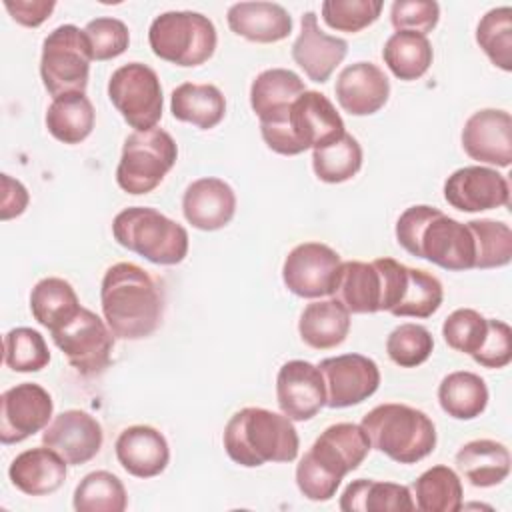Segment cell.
<instances>
[{
	"label": "cell",
	"instance_id": "cell-1",
	"mask_svg": "<svg viewBox=\"0 0 512 512\" xmlns=\"http://www.w3.org/2000/svg\"><path fill=\"white\" fill-rule=\"evenodd\" d=\"M102 316L116 338H148L162 322L164 294L158 282L134 262L112 264L100 284Z\"/></svg>",
	"mask_w": 512,
	"mask_h": 512
},
{
	"label": "cell",
	"instance_id": "cell-2",
	"mask_svg": "<svg viewBox=\"0 0 512 512\" xmlns=\"http://www.w3.org/2000/svg\"><path fill=\"white\" fill-rule=\"evenodd\" d=\"M396 240L408 254L444 270L464 272L474 268L476 248L468 224L434 206L416 204L406 208L396 222Z\"/></svg>",
	"mask_w": 512,
	"mask_h": 512
},
{
	"label": "cell",
	"instance_id": "cell-3",
	"mask_svg": "<svg viewBox=\"0 0 512 512\" xmlns=\"http://www.w3.org/2000/svg\"><path fill=\"white\" fill-rule=\"evenodd\" d=\"M370 448L362 426L352 422L328 426L296 466L298 490L312 502L330 500L344 476L364 462Z\"/></svg>",
	"mask_w": 512,
	"mask_h": 512
},
{
	"label": "cell",
	"instance_id": "cell-4",
	"mask_svg": "<svg viewBox=\"0 0 512 512\" xmlns=\"http://www.w3.org/2000/svg\"><path fill=\"white\" fill-rule=\"evenodd\" d=\"M224 450L244 468L268 462H292L298 456L300 438L286 414L248 406L230 416L224 428Z\"/></svg>",
	"mask_w": 512,
	"mask_h": 512
},
{
	"label": "cell",
	"instance_id": "cell-5",
	"mask_svg": "<svg viewBox=\"0 0 512 512\" xmlns=\"http://www.w3.org/2000/svg\"><path fill=\"white\" fill-rule=\"evenodd\" d=\"M344 120L334 104L316 90H304L284 118L260 124L266 146L282 156H296L308 148L328 146L344 136Z\"/></svg>",
	"mask_w": 512,
	"mask_h": 512
},
{
	"label": "cell",
	"instance_id": "cell-6",
	"mask_svg": "<svg viewBox=\"0 0 512 512\" xmlns=\"http://www.w3.org/2000/svg\"><path fill=\"white\" fill-rule=\"evenodd\" d=\"M372 448L398 464H416L436 448V426L430 416L406 404H378L360 422Z\"/></svg>",
	"mask_w": 512,
	"mask_h": 512
},
{
	"label": "cell",
	"instance_id": "cell-7",
	"mask_svg": "<svg viewBox=\"0 0 512 512\" xmlns=\"http://www.w3.org/2000/svg\"><path fill=\"white\" fill-rule=\"evenodd\" d=\"M114 240L150 260L152 264L174 266L188 254V232L176 220L148 206H130L112 220Z\"/></svg>",
	"mask_w": 512,
	"mask_h": 512
},
{
	"label": "cell",
	"instance_id": "cell-8",
	"mask_svg": "<svg viewBox=\"0 0 512 512\" xmlns=\"http://www.w3.org/2000/svg\"><path fill=\"white\" fill-rule=\"evenodd\" d=\"M148 42L158 58L190 68L212 58L218 36L208 16L192 10H170L152 20Z\"/></svg>",
	"mask_w": 512,
	"mask_h": 512
},
{
	"label": "cell",
	"instance_id": "cell-9",
	"mask_svg": "<svg viewBox=\"0 0 512 512\" xmlns=\"http://www.w3.org/2000/svg\"><path fill=\"white\" fill-rule=\"evenodd\" d=\"M176 158L178 146L166 130H134L124 140L116 182L128 194H148L172 170Z\"/></svg>",
	"mask_w": 512,
	"mask_h": 512
},
{
	"label": "cell",
	"instance_id": "cell-10",
	"mask_svg": "<svg viewBox=\"0 0 512 512\" xmlns=\"http://www.w3.org/2000/svg\"><path fill=\"white\" fill-rule=\"evenodd\" d=\"M92 52L84 30L74 24L54 28L42 42L40 78L52 98L84 92L88 86Z\"/></svg>",
	"mask_w": 512,
	"mask_h": 512
},
{
	"label": "cell",
	"instance_id": "cell-11",
	"mask_svg": "<svg viewBox=\"0 0 512 512\" xmlns=\"http://www.w3.org/2000/svg\"><path fill=\"white\" fill-rule=\"evenodd\" d=\"M374 264L382 278L380 312H390L392 316L428 318L440 308L444 288L434 274L420 268H410L394 258H376Z\"/></svg>",
	"mask_w": 512,
	"mask_h": 512
},
{
	"label": "cell",
	"instance_id": "cell-12",
	"mask_svg": "<svg viewBox=\"0 0 512 512\" xmlns=\"http://www.w3.org/2000/svg\"><path fill=\"white\" fill-rule=\"evenodd\" d=\"M108 98L134 130L156 128L162 118L164 98L160 78L142 62H128L112 72Z\"/></svg>",
	"mask_w": 512,
	"mask_h": 512
},
{
	"label": "cell",
	"instance_id": "cell-13",
	"mask_svg": "<svg viewBox=\"0 0 512 512\" xmlns=\"http://www.w3.org/2000/svg\"><path fill=\"white\" fill-rule=\"evenodd\" d=\"M50 334L70 366L82 376H96L108 368L116 336L106 320L92 310L80 308L72 320Z\"/></svg>",
	"mask_w": 512,
	"mask_h": 512
},
{
	"label": "cell",
	"instance_id": "cell-14",
	"mask_svg": "<svg viewBox=\"0 0 512 512\" xmlns=\"http://www.w3.org/2000/svg\"><path fill=\"white\" fill-rule=\"evenodd\" d=\"M340 264V254L328 244L302 242L284 258L282 280L300 298L332 296Z\"/></svg>",
	"mask_w": 512,
	"mask_h": 512
},
{
	"label": "cell",
	"instance_id": "cell-15",
	"mask_svg": "<svg viewBox=\"0 0 512 512\" xmlns=\"http://www.w3.org/2000/svg\"><path fill=\"white\" fill-rule=\"evenodd\" d=\"M54 402L48 390L22 382L0 396V442L18 444L44 430L52 418Z\"/></svg>",
	"mask_w": 512,
	"mask_h": 512
},
{
	"label": "cell",
	"instance_id": "cell-16",
	"mask_svg": "<svg viewBox=\"0 0 512 512\" xmlns=\"http://www.w3.org/2000/svg\"><path fill=\"white\" fill-rule=\"evenodd\" d=\"M328 408H348L368 400L380 386L378 364L362 354H340L318 364Z\"/></svg>",
	"mask_w": 512,
	"mask_h": 512
},
{
	"label": "cell",
	"instance_id": "cell-17",
	"mask_svg": "<svg viewBox=\"0 0 512 512\" xmlns=\"http://www.w3.org/2000/svg\"><path fill=\"white\" fill-rule=\"evenodd\" d=\"M444 200L460 212H482L508 206V180L494 168L464 166L454 170L444 182Z\"/></svg>",
	"mask_w": 512,
	"mask_h": 512
},
{
	"label": "cell",
	"instance_id": "cell-18",
	"mask_svg": "<svg viewBox=\"0 0 512 512\" xmlns=\"http://www.w3.org/2000/svg\"><path fill=\"white\" fill-rule=\"evenodd\" d=\"M276 400L290 420L304 422L326 406L324 378L318 366L306 360H288L276 376Z\"/></svg>",
	"mask_w": 512,
	"mask_h": 512
},
{
	"label": "cell",
	"instance_id": "cell-19",
	"mask_svg": "<svg viewBox=\"0 0 512 512\" xmlns=\"http://www.w3.org/2000/svg\"><path fill=\"white\" fill-rule=\"evenodd\" d=\"M464 152L480 162L508 168L512 162V116L506 110H476L462 128Z\"/></svg>",
	"mask_w": 512,
	"mask_h": 512
},
{
	"label": "cell",
	"instance_id": "cell-20",
	"mask_svg": "<svg viewBox=\"0 0 512 512\" xmlns=\"http://www.w3.org/2000/svg\"><path fill=\"white\" fill-rule=\"evenodd\" d=\"M104 432L100 422L84 410H64L52 418L42 432V444L56 450L68 464L90 462L102 448Z\"/></svg>",
	"mask_w": 512,
	"mask_h": 512
},
{
	"label": "cell",
	"instance_id": "cell-21",
	"mask_svg": "<svg viewBox=\"0 0 512 512\" xmlns=\"http://www.w3.org/2000/svg\"><path fill=\"white\" fill-rule=\"evenodd\" d=\"M348 42L326 34L318 26L316 12L302 14V30L292 44V58L312 82L324 84L336 66L346 58Z\"/></svg>",
	"mask_w": 512,
	"mask_h": 512
},
{
	"label": "cell",
	"instance_id": "cell-22",
	"mask_svg": "<svg viewBox=\"0 0 512 512\" xmlns=\"http://www.w3.org/2000/svg\"><path fill=\"white\" fill-rule=\"evenodd\" d=\"M336 100L352 116L376 114L390 96L388 76L372 62H354L336 78Z\"/></svg>",
	"mask_w": 512,
	"mask_h": 512
},
{
	"label": "cell",
	"instance_id": "cell-23",
	"mask_svg": "<svg viewBox=\"0 0 512 512\" xmlns=\"http://www.w3.org/2000/svg\"><path fill=\"white\" fill-rule=\"evenodd\" d=\"M182 212L194 228L214 232L230 224L234 218L236 194L222 178H198L184 190Z\"/></svg>",
	"mask_w": 512,
	"mask_h": 512
},
{
	"label": "cell",
	"instance_id": "cell-24",
	"mask_svg": "<svg viewBox=\"0 0 512 512\" xmlns=\"http://www.w3.org/2000/svg\"><path fill=\"white\" fill-rule=\"evenodd\" d=\"M114 450L120 466L136 478H154L170 462V448L164 434L146 424L124 428L116 438Z\"/></svg>",
	"mask_w": 512,
	"mask_h": 512
},
{
	"label": "cell",
	"instance_id": "cell-25",
	"mask_svg": "<svg viewBox=\"0 0 512 512\" xmlns=\"http://www.w3.org/2000/svg\"><path fill=\"white\" fill-rule=\"evenodd\" d=\"M226 20L236 36L258 44L280 42L292 32V16L276 2H236Z\"/></svg>",
	"mask_w": 512,
	"mask_h": 512
},
{
	"label": "cell",
	"instance_id": "cell-26",
	"mask_svg": "<svg viewBox=\"0 0 512 512\" xmlns=\"http://www.w3.org/2000/svg\"><path fill=\"white\" fill-rule=\"evenodd\" d=\"M66 460L48 446H38L20 452L10 468L8 476L12 486L28 496H46L56 492L66 480Z\"/></svg>",
	"mask_w": 512,
	"mask_h": 512
},
{
	"label": "cell",
	"instance_id": "cell-27",
	"mask_svg": "<svg viewBox=\"0 0 512 512\" xmlns=\"http://www.w3.org/2000/svg\"><path fill=\"white\" fill-rule=\"evenodd\" d=\"M306 90L304 80L288 68H268L250 84V106L260 124L278 122Z\"/></svg>",
	"mask_w": 512,
	"mask_h": 512
},
{
	"label": "cell",
	"instance_id": "cell-28",
	"mask_svg": "<svg viewBox=\"0 0 512 512\" xmlns=\"http://www.w3.org/2000/svg\"><path fill=\"white\" fill-rule=\"evenodd\" d=\"M382 280L374 262L348 260L340 264L332 298L352 314L380 312Z\"/></svg>",
	"mask_w": 512,
	"mask_h": 512
},
{
	"label": "cell",
	"instance_id": "cell-29",
	"mask_svg": "<svg viewBox=\"0 0 512 512\" xmlns=\"http://www.w3.org/2000/svg\"><path fill=\"white\" fill-rule=\"evenodd\" d=\"M456 468L476 488L502 484L510 474V452L502 442L478 438L456 452Z\"/></svg>",
	"mask_w": 512,
	"mask_h": 512
},
{
	"label": "cell",
	"instance_id": "cell-30",
	"mask_svg": "<svg viewBox=\"0 0 512 512\" xmlns=\"http://www.w3.org/2000/svg\"><path fill=\"white\" fill-rule=\"evenodd\" d=\"M298 332L302 342L314 350L336 348L350 332V312L332 296L314 300L302 310Z\"/></svg>",
	"mask_w": 512,
	"mask_h": 512
},
{
	"label": "cell",
	"instance_id": "cell-31",
	"mask_svg": "<svg viewBox=\"0 0 512 512\" xmlns=\"http://www.w3.org/2000/svg\"><path fill=\"white\" fill-rule=\"evenodd\" d=\"M170 112L176 120L194 124L200 130H210L226 114V100L214 84L184 82L172 90Z\"/></svg>",
	"mask_w": 512,
	"mask_h": 512
},
{
	"label": "cell",
	"instance_id": "cell-32",
	"mask_svg": "<svg viewBox=\"0 0 512 512\" xmlns=\"http://www.w3.org/2000/svg\"><path fill=\"white\" fill-rule=\"evenodd\" d=\"M410 488L380 480H354L340 496V510L344 512H396L414 510Z\"/></svg>",
	"mask_w": 512,
	"mask_h": 512
},
{
	"label": "cell",
	"instance_id": "cell-33",
	"mask_svg": "<svg viewBox=\"0 0 512 512\" xmlns=\"http://www.w3.org/2000/svg\"><path fill=\"white\" fill-rule=\"evenodd\" d=\"M80 308L82 306L72 284L58 276L38 280L30 292V312L34 320L50 332L72 320Z\"/></svg>",
	"mask_w": 512,
	"mask_h": 512
},
{
	"label": "cell",
	"instance_id": "cell-34",
	"mask_svg": "<svg viewBox=\"0 0 512 512\" xmlns=\"http://www.w3.org/2000/svg\"><path fill=\"white\" fill-rule=\"evenodd\" d=\"M94 106L84 92L62 94L46 110L48 132L64 144H80L94 128Z\"/></svg>",
	"mask_w": 512,
	"mask_h": 512
},
{
	"label": "cell",
	"instance_id": "cell-35",
	"mask_svg": "<svg viewBox=\"0 0 512 512\" xmlns=\"http://www.w3.org/2000/svg\"><path fill=\"white\" fill-rule=\"evenodd\" d=\"M440 408L456 420L478 418L488 404L486 382L468 370L450 372L438 386Z\"/></svg>",
	"mask_w": 512,
	"mask_h": 512
},
{
	"label": "cell",
	"instance_id": "cell-36",
	"mask_svg": "<svg viewBox=\"0 0 512 512\" xmlns=\"http://www.w3.org/2000/svg\"><path fill=\"white\" fill-rule=\"evenodd\" d=\"M382 58L396 78L410 82L428 72L434 52L426 36L416 32H394L382 48Z\"/></svg>",
	"mask_w": 512,
	"mask_h": 512
},
{
	"label": "cell",
	"instance_id": "cell-37",
	"mask_svg": "<svg viewBox=\"0 0 512 512\" xmlns=\"http://www.w3.org/2000/svg\"><path fill=\"white\" fill-rule=\"evenodd\" d=\"M416 508L422 512H458L462 508L460 476L444 466H432L414 480Z\"/></svg>",
	"mask_w": 512,
	"mask_h": 512
},
{
	"label": "cell",
	"instance_id": "cell-38",
	"mask_svg": "<svg viewBox=\"0 0 512 512\" xmlns=\"http://www.w3.org/2000/svg\"><path fill=\"white\" fill-rule=\"evenodd\" d=\"M72 504L76 512H122L128 506V496L116 474L96 470L78 482Z\"/></svg>",
	"mask_w": 512,
	"mask_h": 512
},
{
	"label": "cell",
	"instance_id": "cell-39",
	"mask_svg": "<svg viewBox=\"0 0 512 512\" xmlns=\"http://www.w3.org/2000/svg\"><path fill=\"white\" fill-rule=\"evenodd\" d=\"M312 168L322 182H346L362 168V146L352 134L344 132L336 142L312 150Z\"/></svg>",
	"mask_w": 512,
	"mask_h": 512
},
{
	"label": "cell",
	"instance_id": "cell-40",
	"mask_svg": "<svg viewBox=\"0 0 512 512\" xmlns=\"http://www.w3.org/2000/svg\"><path fill=\"white\" fill-rule=\"evenodd\" d=\"M476 42L494 66L512 70V8L500 6L488 10L476 28Z\"/></svg>",
	"mask_w": 512,
	"mask_h": 512
},
{
	"label": "cell",
	"instance_id": "cell-41",
	"mask_svg": "<svg viewBox=\"0 0 512 512\" xmlns=\"http://www.w3.org/2000/svg\"><path fill=\"white\" fill-rule=\"evenodd\" d=\"M476 248L474 268L488 270L506 266L512 258V230L504 222H496L490 218L470 220L466 222Z\"/></svg>",
	"mask_w": 512,
	"mask_h": 512
},
{
	"label": "cell",
	"instance_id": "cell-42",
	"mask_svg": "<svg viewBox=\"0 0 512 512\" xmlns=\"http://www.w3.org/2000/svg\"><path fill=\"white\" fill-rule=\"evenodd\" d=\"M4 362L14 372H38L48 366L50 350L44 336L28 326H18L4 336Z\"/></svg>",
	"mask_w": 512,
	"mask_h": 512
},
{
	"label": "cell",
	"instance_id": "cell-43",
	"mask_svg": "<svg viewBox=\"0 0 512 512\" xmlns=\"http://www.w3.org/2000/svg\"><path fill=\"white\" fill-rule=\"evenodd\" d=\"M434 350V338L422 324L404 322L386 338V352L400 368H416L424 364Z\"/></svg>",
	"mask_w": 512,
	"mask_h": 512
},
{
	"label": "cell",
	"instance_id": "cell-44",
	"mask_svg": "<svg viewBox=\"0 0 512 512\" xmlns=\"http://www.w3.org/2000/svg\"><path fill=\"white\" fill-rule=\"evenodd\" d=\"M488 332V318H484L478 310L458 308L454 310L442 324L444 342L462 354L474 356Z\"/></svg>",
	"mask_w": 512,
	"mask_h": 512
},
{
	"label": "cell",
	"instance_id": "cell-45",
	"mask_svg": "<svg viewBox=\"0 0 512 512\" xmlns=\"http://www.w3.org/2000/svg\"><path fill=\"white\" fill-rule=\"evenodd\" d=\"M322 20L338 32H360L378 20L382 12L380 0H324Z\"/></svg>",
	"mask_w": 512,
	"mask_h": 512
},
{
	"label": "cell",
	"instance_id": "cell-46",
	"mask_svg": "<svg viewBox=\"0 0 512 512\" xmlns=\"http://www.w3.org/2000/svg\"><path fill=\"white\" fill-rule=\"evenodd\" d=\"M92 60H112L126 52L130 44L128 26L112 16H100L84 26Z\"/></svg>",
	"mask_w": 512,
	"mask_h": 512
},
{
	"label": "cell",
	"instance_id": "cell-47",
	"mask_svg": "<svg viewBox=\"0 0 512 512\" xmlns=\"http://www.w3.org/2000/svg\"><path fill=\"white\" fill-rule=\"evenodd\" d=\"M440 18V6L434 0H396L390 8V22L396 32H416L426 36Z\"/></svg>",
	"mask_w": 512,
	"mask_h": 512
},
{
	"label": "cell",
	"instance_id": "cell-48",
	"mask_svg": "<svg viewBox=\"0 0 512 512\" xmlns=\"http://www.w3.org/2000/svg\"><path fill=\"white\" fill-rule=\"evenodd\" d=\"M472 360L484 368H504L512 360V330L506 322L488 318V332Z\"/></svg>",
	"mask_w": 512,
	"mask_h": 512
},
{
	"label": "cell",
	"instance_id": "cell-49",
	"mask_svg": "<svg viewBox=\"0 0 512 512\" xmlns=\"http://www.w3.org/2000/svg\"><path fill=\"white\" fill-rule=\"evenodd\" d=\"M54 0H4V8L10 16L28 28L40 26L54 10Z\"/></svg>",
	"mask_w": 512,
	"mask_h": 512
},
{
	"label": "cell",
	"instance_id": "cell-50",
	"mask_svg": "<svg viewBox=\"0 0 512 512\" xmlns=\"http://www.w3.org/2000/svg\"><path fill=\"white\" fill-rule=\"evenodd\" d=\"M30 202L28 190L20 180H14L8 174H2V200H0V218L10 220L20 216Z\"/></svg>",
	"mask_w": 512,
	"mask_h": 512
}]
</instances>
